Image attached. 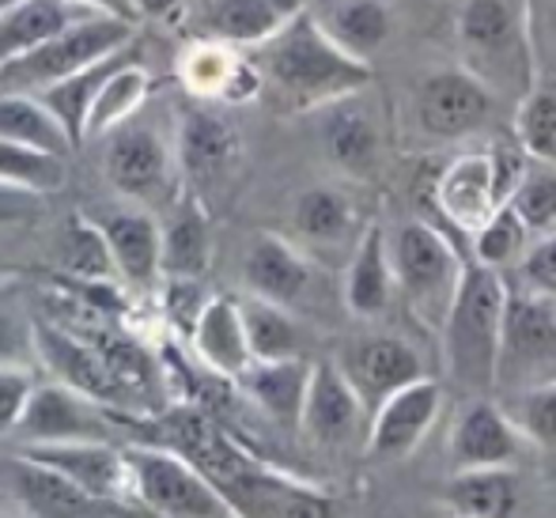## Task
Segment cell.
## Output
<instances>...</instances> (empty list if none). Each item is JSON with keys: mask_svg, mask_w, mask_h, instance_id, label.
I'll use <instances>...</instances> for the list:
<instances>
[{"mask_svg": "<svg viewBox=\"0 0 556 518\" xmlns=\"http://www.w3.org/2000/svg\"><path fill=\"white\" fill-rule=\"evenodd\" d=\"M323 152L341 175L349 178H371L379 167V125L356 103V91L341 96L323 106Z\"/></svg>", "mask_w": 556, "mask_h": 518, "instance_id": "obj_24", "label": "cell"}, {"mask_svg": "<svg viewBox=\"0 0 556 518\" xmlns=\"http://www.w3.org/2000/svg\"><path fill=\"white\" fill-rule=\"evenodd\" d=\"M556 379V300L542 292L507 295L496 387L527 390Z\"/></svg>", "mask_w": 556, "mask_h": 518, "instance_id": "obj_8", "label": "cell"}, {"mask_svg": "<svg viewBox=\"0 0 556 518\" xmlns=\"http://www.w3.org/2000/svg\"><path fill=\"white\" fill-rule=\"evenodd\" d=\"M462 68L477 76L492 96H511L515 103L534 88V27L530 0H462L458 20Z\"/></svg>", "mask_w": 556, "mask_h": 518, "instance_id": "obj_3", "label": "cell"}, {"mask_svg": "<svg viewBox=\"0 0 556 518\" xmlns=\"http://www.w3.org/2000/svg\"><path fill=\"white\" fill-rule=\"evenodd\" d=\"M292 224L311 247H341L356 227L352 198L333 186H311L295 198Z\"/></svg>", "mask_w": 556, "mask_h": 518, "instance_id": "obj_34", "label": "cell"}, {"mask_svg": "<svg viewBox=\"0 0 556 518\" xmlns=\"http://www.w3.org/2000/svg\"><path fill=\"white\" fill-rule=\"evenodd\" d=\"M295 12H300V0H205L193 30L205 42L257 46L269 42Z\"/></svg>", "mask_w": 556, "mask_h": 518, "instance_id": "obj_25", "label": "cell"}, {"mask_svg": "<svg viewBox=\"0 0 556 518\" xmlns=\"http://www.w3.org/2000/svg\"><path fill=\"white\" fill-rule=\"evenodd\" d=\"M519 140L527 155L556 163V88H530L519 103Z\"/></svg>", "mask_w": 556, "mask_h": 518, "instance_id": "obj_41", "label": "cell"}, {"mask_svg": "<svg viewBox=\"0 0 556 518\" xmlns=\"http://www.w3.org/2000/svg\"><path fill=\"white\" fill-rule=\"evenodd\" d=\"M0 137L42 148V152H53V155L76 152L68 132L61 129V122L46 110L42 99L30 96V91H0Z\"/></svg>", "mask_w": 556, "mask_h": 518, "instance_id": "obj_33", "label": "cell"}, {"mask_svg": "<svg viewBox=\"0 0 556 518\" xmlns=\"http://www.w3.org/2000/svg\"><path fill=\"white\" fill-rule=\"evenodd\" d=\"M46 198H50V193L27 190V186H15L0 178V231H4V227L38 224V219L46 216Z\"/></svg>", "mask_w": 556, "mask_h": 518, "instance_id": "obj_44", "label": "cell"}, {"mask_svg": "<svg viewBox=\"0 0 556 518\" xmlns=\"http://www.w3.org/2000/svg\"><path fill=\"white\" fill-rule=\"evenodd\" d=\"M30 341H35V352L42 356L46 371L58 382L80 390L84 397H91V402H99V405H122L125 409V405L132 402L129 390H125L122 382H117V375L106 367V359L99 356L80 333H73L68 326L53 321L50 314L30 326Z\"/></svg>", "mask_w": 556, "mask_h": 518, "instance_id": "obj_9", "label": "cell"}, {"mask_svg": "<svg viewBox=\"0 0 556 518\" xmlns=\"http://www.w3.org/2000/svg\"><path fill=\"white\" fill-rule=\"evenodd\" d=\"M364 413V397L356 394V387L341 371V364L337 359H318L311 367L307 402H303V435H311L318 446H344L359 435Z\"/></svg>", "mask_w": 556, "mask_h": 518, "instance_id": "obj_18", "label": "cell"}, {"mask_svg": "<svg viewBox=\"0 0 556 518\" xmlns=\"http://www.w3.org/2000/svg\"><path fill=\"white\" fill-rule=\"evenodd\" d=\"M492 96L469 68H440V73L425 76L417 88V125L425 137L435 140H458L477 132L492 114Z\"/></svg>", "mask_w": 556, "mask_h": 518, "instance_id": "obj_10", "label": "cell"}, {"mask_svg": "<svg viewBox=\"0 0 556 518\" xmlns=\"http://www.w3.org/2000/svg\"><path fill=\"white\" fill-rule=\"evenodd\" d=\"M193 341V356L208 367V371L224 375V379H239V371L250 364V341H247V326H242V311L239 300L231 295H213L205 300L198 321L190 329Z\"/></svg>", "mask_w": 556, "mask_h": 518, "instance_id": "obj_28", "label": "cell"}, {"mask_svg": "<svg viewBox=\"0 0 556 518\" xmlns=\"http://www.w3.org/2000/svg\"><path fill=\"white\" fill-rule=\"evenodd\" d=\"M0 178L38 193H58L68 182V155H53L0 137Z\"/></svg>", "mask_w": 556, "mask_h": 518, "instance_id": "obj_38", "label": "cell"}, {"mask_svg": "<svg viewBox=\"0 0 556 518\" xmlns=\"http://www.w3.org/2000/svg\"><path fill=\"white\" fill-rule=\"evenodd\" d=\"M35 390V375L20 364H0V435L15 431Z\"/></svg>", "mask_w": 556, "mask_h": 518, "instance_id": "obj_43", "label": "cell"}, {"mask_svg": "<svg viewBox=\"0 0 556 518\" xmlns=\"http://www.w3.org/2000/svg\"><path fill=\"white\" fill-rule=\"evenodd\" d=\"M132 35H137L132 20L91 12L84 20H76L73 27H65L61 35H53L50 42L0 65V91H30V96H38L50 84L65 80V76L80 73L91 61L106 58L111 50L129 42Z\"/></svg>", "mask_w": 556, "mask_h": 518, "instance_id": "obj_6", "label": "cell"}, {"mask_svg": "<svg viewBox=\"0 0 556 518\" xmlns=\"http://www.w3.org/2000/svg\"><path fill=\"white\" fill-rule=\"evenodd\" d=\"M73 4L96 8V12H106V15H122V20H137L132 0H73Z\"/></svg>", "mask_w": 556, "mask_h": 518, "instance_id": "obj_48", "label": "cell"}, {"mask_svg": "<svg viewBox=\"0 0 556 518\" xmlns=\"http://www.w3.org/2000/svg\"><path fill=\"white\" fill-rule=\"evenodd\" d=\"M443 409V387L428 375L413 379L409 387L394 390L387 402L375 409L367 428V458L371 462H402L420 446L428 428Z\"/></svg>", "mask_w": 556, "mask_h": 518, "instance_id": "obj_14", "label": "cell"}, {"mask_svg": "<svg viewBox=\"0 0 556 518\" xmlns=\"http://www.w3.org/2000/svg\"><path fill=\"white\" fill-rule=\"evenodd\" d=\"M507 205L519 212L527 231H553L556 227V163H542L527 167L519 186L511 190Z\"/></svg>", "mask_w": 556, "mask_h": 518, "instance_id": "obj_39", "label": "cell"}, {"mask_svg": "<svg viewBox=\"0 0 556 518\" xmlns=\"http://www.w3.org/2000/svg\"><path fill=\"white\" fill-rule=\"evenodd\" d=\"M390 257H394V277L402 280L409 311L428 326L443 329V318L454 303V292H458L462 269H466L458 250L446 242L440 227L409 219L397 231Z\"/></svg>", "mask_w": 556, "mask_h": 518, "instance_id": "obj_7", "label": "cell"}, {"mask_svg": "<svg viewBox=\"0 0 556 518\" xmlns=\"http://www.w3.org/2000/svg\"><path fill=\"white\" fill-rule=\"evenodd\" d=\"M132 61H144V46H140L137 35H132L125 46L111 50L106 58L84 65L80 73L65 76V80L38 91V99L46 103V110H50V114L61 122V129L68 132L73 148H84V140H88V114H91V106H96L99 91L106 88V80H111L117 68L132 65Z\"/></svg>", "mask_w": 556, "mask_h": 518, "instance_id": "obj_21", "label": "cell"}, {"mask_svg": "<svg viewBox=\"0 0 556 518\" xmlns=\"http://www.w3.org/2000/svg\"><path fill=\"white\" fill-rule=\"evenodd\" d=\"M522 242H527V224H522L519 212L504 201V205L473 231V262L504 269V265H511L515 257H519Z\"/></svg>", "mask_w": 556, "mask_h": 518, "instance_id": "obj_40", "label": "cell"}, {"mask_svg": "<svg viewBox=\"0 0 556 518\" xmlns=\"http://www.w3.org/2000/svg\"><path fill=\"white\" fill-rule=\"evenodd\" d=\"M394 300V257L387 247V231L371 224L356 242V254L344 277V303L356 318H379Z\"/></svg>", "mask_w": 556, "mask_h": 518, "instance_id": "obj_29", "label": "cell"}, {"mask_svg": "<svg viewBox=\"0 0 556 518\" xmlns=\"http://www.w3.org/2000/svg\"><path fill=\"white\" fill-rule=\"evenodd\" d=\"M443 504L466 518H507L519 507V481L511 466L454 469L443 489Z\"/></svg>", "mask_w": 556, "mask_h": 518, "instance_id": "obj_31", "label": "cell"}, {"mask_svg": "<svg viewBox=\"0 0 556 518\" xmlns=\"http://www.w3.org/2000/svg\"><path fill=\"white\" fill-rule=\"evenodd\" d=\"M239 311H242V326H247L250 356H257V359L303 356V329H300V321L288 314V307L250 292L247 300L239 303Z\"/></svg>", "mask_w": 556, "mask_h": 518, "instance_id": "obj_35", "label": "cell"}, {"mask_svg": "<svg viewBox=\"0 0 556 518\" xmlns=\"http://www.w3.org/2000/svg\"><path fill=\"white\" fill-rule=\"evenodd\" d=\"M96 8L73 4V0H20L12 12L0 15V65L23 58L35 46L50 42L76 20L91 15Z\"/></svg>", "mask_w": 556, "mask_h": 518, "instance_id": "obj_30", "label": "cell"}, {"mask_svg": "<svg viewBox=\"0 0 556 518\" xmlns=\"http://www.w3.org/2000/svg\"><path fill=\"white\" fill-rule=\"evenodd\" d=\"M20 454L61 469L68 481L88 489L91 496L114 500V504H125L129 511H137L129 504L132 477L122 443H111V439H58V443H23Z\"/></svg>", "mask_w": 556, "mask_h": 518, "instance_id": "obj_13", "label": "cell"}, {"mask_svg": "<svg viewBox=\"0 0 556 518\" xmlns=\"http://www.w3.org/2000/svg\"><path fill=\"white\" fill-rule=\"evenodd\" d=\"M522 277H527V285L534 292L556 300V227L545 231V239L538 247H530V254L522 257Z\"/></svg>", "mask_w": 556, "mask_h": 518, "instance_id": "obj_45", "label": "cell"}, {"mask_svg": "<svg viewBox=\"0 0 556 518\" xmlns=\"http://www.w3.org/2000/svg\"><path fill=\"white\" fill-rule=\"evenodd\" d=\"M341 371L349 375V382L356 387V394L364 397L367 413L379 409L394 390L409 387L413 379L425 375L417 349L402 341V337L390 333H367L344 349Z\"/></svg>", "mask_w": 556, "mask_h": 518, "instance_id": "obj_17", "label": "cell"}, {"mask_svg": "<svg viewBox=\"0 0 556 518\" xmlns=\"http://www.w3.org/2000/svg\"><path fill=\"white\" fill-rule=\"evenodd\" d=\"M242 277H247V288L254 295H262V300H269V303H280V307H288V311L307 300L311 285H315V269H311L307 257H303L292 242L273 231L254 235V242L247 247Z\"/></svg>", "mask_w": 556, "mask_h": 518, "instance_id": "obj_22", "label": "cell"}, {"mask_svg": "<svg viewBox=\"0 0 556 518\" xmlns=\"http://www.w3.org/2000/svg\"><path fill=\"white\" fill-rule=\"evenodd\" d=\"M58 257L65 277L76 280H114L117 265L111 254V242H106L103 227L88 216H68L65 227L58 235Z\"/></svg>", "mask_w": 556, "mask_h": 518, "instance_id": "obj_36", "label": "cell"}, {"mask_svg": "<svg viewBox=\"0 0 556 518\" xmlns=\"http://www.w3.org/2000/svg\"><path fill=\"white\" fill-rule=\"evenodd\" d=\"M318 23L341 50L359 61L379 53L394 35V12L387 0H333Z\"/></svg>", "mask_w": 556, "mask_h": 518, "instance_id": "obj_32", "label": "cell"}, {"mask_svg": "<svg viewBox=\"0 0 556 518\" xmlns=\"http://www.w3.org/2000/svg\"><path fill=\"white\" fill-rule=\"evenodd\" d=\"M106 413H111L114 424L132 428L137 443H155V446H167V451L182 454L193 469H201V473L231 500V507H235V496L242 492V484L262 469L250 458L247 446L235 443L220 424H216V416L198 402L167 405V409L148 413L144 420L132 413H122V405H106Z\"/></svg>", "mask_w": 556, "mask_h": 518, "instance_id": "obj_4", "label": "cell"}, {"mask_svg": "<svg viewBox=\"0 0 556 518\" xmlns=\"http://www.w3.org/2000/svg\"><path fill=\"white\" fill-rule=\"evenodd\" d=\"M103 175L122 198L160 201L170 193V152L144 125H117L103 148Z\"/></svg>", "mask_w": 556, "mask_h": 518, "instance_id": "obj_16", "label": "cell"}, {"mask_svg": "<svg viewBox=\"0 0 556 518\" xmlns=\"http://www.w3.org/2000/svg\"><path fill=\"white\" fill-rule=\"evenodd\" d=\"M511 420L530 443L556 454V379L519 390L511 402Z\"/></svg>", "mask_w": 556, "mask_h": 518, "instance_id": "obj_42", "label": "cell"}, {"mask_svg": "<svg viewBox=\"0 0 556 518\" xmlns=\"http://www.w3.org/2000/svg\"><path fill=\"white\" fill-rule=\"evenodd\" d=\"M30 333H23L20 321L12 318V314L0 311V364H20L23 352L30 349Z\"/></svg>", "mask_w": 556, "mask_h": 518, "instance_id": "obj_46", "label": "cell"}, {"mask_svg": "<svg viewBox=\"0 0 556 518\" xmlns=\"http://www.w3.org/2000/svg\"><path fill=\"white\" fill-rule=\"evenodd\" d=\"M132 8L144 20H163V23H178L186 15V0H132Z\"/></svg>", "mask_w": 556, "mask_h": 518, "instance_id": "obj_47", "label": "cell"}, {"mask_svg": "<svg viewBox=\"0 0 556 518\" xmlns=\"http://www.w3.org/2000/svg\"><path fill=\"white\" fill-rule=\"evenodd\" d=\"M522 431L496 402L473 397L458 413L451 431V466L454 469H489V466H515L522 454Z\"/></svg>", "mask_w": 556, "mask_h": 518, "instance_id": "obj_19", "label": "cell"}, {"mask_svg": "<svg viewBox=\"0 0 556 518\" xmlns=\"http://www.w3.org/2000/svg\"><path fill=\"white\" fill-rule=\"evenodd\" d=\"M257 65H262V80L277 91V99L288 110L326 106L333 99L367 88L371 80L367 61L341 50L326 35L323 23L300 12L269 38V50L262 53Z\"/></svg>", "mask_w": 556, "mask_h": 518, "instance_id": "obj_1", "label": "cell"}, {"mask_svg": "<svg viewBox=\"0 0 556 518\" xmlns=\"http://www.w3.org/2000/svg\"><path fill=\"white\" fill-rule=\"evenodd\" d=\"M114 420L106 405L84 397L80 390L65 382H46L30 390V402L23 409L15 435L23 443H58V439H114Z\"/></svg>", "mask_w": 556, "mask_h": 518, "instance_id": "obj_15", "label": "cell"}, {"mask_svg": "<svg viewBox=\"0 0 556 518\" xmlns=\"http://www.w3.org/2000/svg\"><path fill=\"white\" fill-rule=\"evenodd\" d=\"M148 91H152V80H148L144 61H132V65L117 68V73L106 80V88L99 91L96 106L88 114V137H103V132L125 125L140 106H144Z\"/></svg>", "mask_w": 556, "mask_h": 518, "instance_id": "obj_37", "label": "cell"}, {"mask_svg": "<svg viewBox=\"0 0 556 518\" xmlns=\"http://www.w3.org/2000/svg\"><path fill=\"white\" fill-rule=\"evenodd\" d=\"M4 473H8V489H12V496H15V504H20L23 515H35V518L137 515V511H129L125 504L91 496L88 489H80L76 481H68L61 469L27 458V454H20V451L4 462Z\"/></svg>", "mask_w": 556, "mask_h": 518, "instance_id": "obj_11", "label": "cell"}, {"mask_svg": "<svg viewBox=\"0 0 556 518\" xmlns=\"http://www.w3.org/2000/svg\"><path fill=\"white\" fill-rule=\"evenodd\" d=\"M103 227L111 254L117 265V277L132 288L160 285V227L148 212L140 209H111L96 219Z\"/></svg>", "mask_w": 556, "mask_h": 518, "instance_id": "obj_27", "label": "cell"}, {"mask_svg": "<svg viewBox=\"0 0 556 518\" xmlns=\"http://www.w3.org/2000/svg\"><path fill=\"white\" fill-rule=\"evenodd\" d=\"M242 137L224 110L208 103H186L178 110V163L193 190L216 186L239 167Z\"/></svg>", "mask_w": 556, "mask_h": 518, "instance_id": "obj_12", "label": "cell"}, {"mask_svg": "<svg viewBox=\"0 0 556 518\" xmlns=\"http://www.w3.org/2000/svg\"><path fill=\"white\" fill-rule=\"evenodd\" d=\"M553 23H556V0H553Z\"/></svg>", "mask_w": 556, "mask_h": 518, "instance_id": "obj_50", "label": "cell"}, {"mask_svg": "<svg viewBox=\"0 0 556 518\" xmlns=\"http://www.w3.org/2000/svg\"><path fill=\"white\" fill-rule=\"evenodd\" d=\"M311 367L315 364H311L307 356H288V359L250 356V364L239 371L235 387L269 416V420L300 431L303 402H307V387H311Z\"/></svg>", "mask_w": 556, "mask_h": 518, "instance_id": "obj_23", "label": "cell"}, {"mask_svg": "<svg viewBox=\"0 0 556 518\" xmlns=\"http://www.w3.org/2000/svg\"><path fill=\"white\" fill-rule=\"evenodd\" d=\"M435 198H440V209L451 224L473 235L492 212L504 205L496 170H492V155H462V160H454L443 170L440 186H435Z\"/></svg>", "mask_w": 556, "mask_h": 518, "instance_id": "obj_26", "label": "cell"}, {"mask_svg": "<svg viewBox=\"0 0 556 518\" xmlns=\"http://www.w3.org/2000/svg\"><path fill=\"white\" fill-rule=\"evenodd\" d=\"M213 265V216L193 186L175 193L167 224L160 231V273L163 277L201 280Z\"/></svg>", "mask_w": 556, "mask_h": 518, "instance_id": "obj_20", "label": "cell"}, {"mask_svg": "<svg viewBox=\"0 0 556 518\" xmlns=\"http://www.w3.org/2000/svg\"><path fill=\"white\" fill-rule=\"evenodd\" d=\"M15 4H20V0H0V15H4V12H12Z\"/></svg>", "mask_w": 556, "mask_h": 518, "instance_id": "obj_49", "label": "cell"}, {"mask_svg": "<svg viewBox=\"0 0 556 518\" xmlns=\"http://www.w3.org/2000/svg\"><path fill=\"white\" fill-rule=\"evenodd\" d=\"M507 280L500 269L469 262L462 269L458 292L443 318V364L446 379L469 397L496 390L500 349H504Z\"/></svg>", "mask_w": 556, "mask_h": 518, "instance_id": "obj_2", "label": "cell"}, {"mask_svg": "<svg viewBox=\"0 0 556 518\" xmlns=\"http://www.w3.org/2000/svg\"><path fill=\"white\" fill-rule=\"evenodd\" d=\"M122 451L129 462L132 500L140 504V511L163 518H239L231 500L182 454L155 443H137V439H125Z\"/></svg>", "mask_w": 556, "mask_h": 518, "instance_id": "obj_5", "label": "cell"}]
</instances>
